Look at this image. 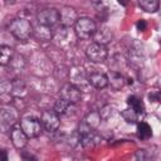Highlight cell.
<instances>
[{
    "mask_svg": "<svg viewBox=\"0 0 161 161\" xmlns=\"http://www.w3.org/2000/svg\"><path fill=\"white\" fill-rule=\"evenodd\" d=\"M8 30L15 39L21 42L28 40L30 35H33V25L28 19H24V18L14 19L9 24Z\"/></svg>",
    "mask_w": 161,
    "mask_h": 161,
    "instance_id": "6da1fadb",
    "label": "cell"
},
{
    "mask_svg": "<svg viewBox=\"0 0 161 161\" xmlns=\"http://www.w3.org/2000/svg\"><path fill=\"white\" fill-rule=\"evenodd\" d=\"M97 30V25L94 20H92L88 16H80L77 19L74 24V33L78 39L80 40H87L91 39Z\"/></svg>",
    "mask_w": 161,
    "mask_h": 161,
    "instance_id": "7a4b0ae2",
    "label": "cell"
},
{
    "mask_svg": "<svg viewBox=\"0 0 161 161\" xmlns=\"http://www.w3.org/2000/svg\"><path fill=\"white\" fill-rule=\"evenodd\" d=\"M21 131L25 133V136L28 138H36L40 136L42 133V123H40V119L35 118V117H23L20 119V123H19Z\"/></svg>",
    "mask_w": 161,
    "mask_h": 161,
    "instance_id": "3957f363",
    "label": "cell"
},
{
    "mask_svg": "<svg viewBox=\"0 0 161 161\" xmlns=\"http://www.w3.org/2000/svg\"><path fill=\"white\" fill-rule=\"evenodd\" d=\"M86 55L92 63H103L108 57V50L106 45L93 42L86 48Z\"/></svg>",
    "mask_w": 161,
    "mask_h": 161,
    "instance_id": "277c9868",
    "label": "cell"
},
{
    "mask_svg": "<svg viewBox=\"0 0 161 161\" xmlns=\"http://www.w3.org/2000/svg\"><path fill=\"white\" fill-rule=\"evenodd\" d=\"M36 19L39 25L52 28L53 25L59 23V10L55 8H45L38 13Z\"/></svg>",
    "mask_w": 161,
    "mask_h": 161,
    "instance_id": "5b68a950",
    "label": "cell"
},
{
    "mask_svg": "<svg viewBox=\"0 0 161 161\" xmlns=\"http://www.w3.org/2000/svg\"><path fill=\"white\" fill-rule=\"evenodd\" d=\"M59 94H60V99L65 101L69 104H77L82 99V91L72 83H65L60 88Z\"/></svg>",
    "mask_w": 161,
    "mask_h": 161,
    "instance_id": "8992f818",
    "label": "cell"
},
{
    "mask_svg": "<svg viewBox=\"0 0 161 161\" xmlns=\"http://www.w3.org/2000/svg\"><path fill=\"white\" fill-rule=\"evenodd\" d=\"M40 123H42V127L45 131H48L49 133L50 132H55L60 126L59 114H57L54 111L47 109L40 116Z\"/></svg>",
    "mask_w": 161,
    "mask_h": 161,
    "instance_id": "52a82bcc",
    "label": "cell"
},
{
    "mask_svg": "<svg viewBox=\"0 0 161 161\" xmlns=\"http://www.w3.org/2000/svg\"><path fill=\"white\" fill-rule=\"evenodd\" d=\"M16 125V113L10 108H0V132L8 133Z\"/></svg>",
    "mask_w": 161,
    "mask_h": 161,
    "instance_id": "ba28073f",
    "label": "cell"
},
{
    "mask_svg": "<svg viewBox=\"0 0 161 161\" xmlns=\"http://www.w3.org/2000/svg\"><path fill=\"white\" fill-rule=\"evenodd\" d=\"M77 11L73 8L65 6L59 11V21L63 28H69L70 25H74L77 21Z\"/></svg>",
    "mask_w": 161,
    "mask_h": 161,
    "instance_id": "9c48e42d",
    "label": "cell"
},
{
    "mask_svg": "<svg viewBox=\"0 0 161 161\" xmlns=\"http://www.w3.org/2000/svg\"><path fill=\"white\" fill-rule=\"evenodd\" d=\"M10 137H11V142H13V145H14V147L16 150H23L26 146V143H28V137L21 131L20 126H18V125H15L11 128Z\"/></svg>",
    "mask_w": 161,
    "mask_h": 161,
    "instance_id": "30bf717a",
    "label": "cell"
},
{
    "mask_svg": "<svg viewBox=\"0 0 161 161\" xmlns=\"http://www.w3.org/2000/svg\"><path fill=\"white\" fill-rule=\"evenodd\" d=\"M87 80L92 87H94L97 89H103L108 86V77L104 73H101V72L89 73L88 77H87Z\"/></svg>",
    "mask_w": 161,
    "mask_h": 161,
    "instance_id": "8fae6325",
    "label": "cell"
},
{
    "mask_svg": "<svg viewBox=\"0 0 161 161\" xmlns=\"http://www.w3.org/2000/svg\"><path fill=\"white\" fill-rule=\"evenodd\" d=\"M33 35L39 40V42H48L52 39L53 36V33H52V29L48 28V26H43V25H39L36 28H33Z\"/></svg>",
    "mask_w": 161,
    "mask_h": 161,
    "instance_id": "7c38bea8",
    "label": "cell"
},
{
    "mask_svg": "<svg viewBox=\"0 0 161 161\" xmlns=\"http://www.w3.org/2000/svg\"><path fill=\"white\" fill-rule=\"evenodd\" d=\"M94 43H98V44H102V45H106L111 38H112V33L108 28H101V29H97L96 33H94Z\"/></svg>",
    "mask_w": 161,
    "mask_h": 161,
    "instance_id": "4fadbf2b",
    "label": "cell"
},
{
    "mask_svg": "<svg viewBox=\"0 0 161 161\" xmlns=\"http://www.w3.org/2000/svg\"><path fill=\"white\" fill-rule=\"evenodd\" d=\"M127 104L130 106V108H132L133 111H136L140 116L145 114V106L143 102L141 101V98H138L137 96H130L127 98Z\"/></svg>",
    "mask_w": 161,
    "mask_h": 161,
    "instance_id": "5bb4252c",
    "label": "cell"
},
{
    "mask_svg": "<svg viewBox=\"0 0 161 161\" xmlns=\"http://www.w3.org/2000/svg\"><path fill=\"white\" fill-rule=\"evenodd\" d=\"M14 55V50L10 47L0 45V65H9Z\"/></svg>",
    "mask_w": 161,
    "mask_h": 161,
    "instance_id": "9a60e30c",
    "label": "cell"
},
{
    "mask_svg": "<svg viewBox=\"0 0 161 161\" xmlns=\"http://www.w3.org/2000/svg\"><path fill=\"white\" fill-rule=\"evenodd\" d=\"M137 136L141 140H148L152 136V128L146 122H138L137 123Z\"/></svg>",
    "mask_w": 161,
    "mask_h": 161,
    "instance_id": "2e32d148",
    "label": "cell"
},
{
    "mask_svg": "<svg viewBox=\"0 0 161 161\" xmlns=\"http://www.w3.org/2000/svg\"><path fill=\"white\" fill-rule=\"evenodd\" d=\"M109 83H111V86H112L113 89H121L126 84V78L121 73L113 72L111 74V78H108V84Z\"/></svg>",
    "mask_w": 161,
    "mask_h": 161,
    "instance_id": "e0dca14e",
    "label": "cell"
},
{
    "mask_svg": "<svg viewBox=\"0 0 161 161\" xmlns=\"http://www.w3.org/2000/svg\"><path fill=\"white\" fill-rule=\"evenodd\" d=\"M138 5L147 13H156L160 8V3L157 0H140Z\"/></svg>",
    "mask_w": 161,
    "mask_h": 161,
    "instance_id": "ac0fdd59",
    "label": "cell"
},
{
    "mask_svg": "<svg viewBox=\"0 0 161 161\" xmlns=\"http://www.w3.org/2000/svg\"><path fill=\"white\" fill-rule=\"evenodd\" d=\"M121 116H122V118L127 122V123H138V118H140V114L136 112V111H133L132 108H127V109H123L122 112H121Z\"/></svg>",
    "mask_w": 161,
    "mask_h": 161,
    "instance_id": "d6986e66",
    "label": "cell"
},
{
    "mask_svg": "<svg viewBox=\"0 0 161 161\" xmlns=\"http://www.w3.org/2000/svg\"><path fill=\"white\" fill-rule=\"evenodd\" d=\"M11 94L16 96V97H23L25 93H26V89H25V86L21 80L19 79H15L13 83H11Z\"/></svg>",
    "mask_w": 161,
    "mask_h": 161,
    "instance_id": "ffe728a7",
    "label": "cell"
},
{
    "mask_svg": "<svg viewBox=\"0 0 161 161\" xmlns=\"http://www.w3.org/2000/svg\"><path fill=\"white\" fill-rule=\"evenodd\" d=\"M69 107H70L69 103H67L65 101H63V99L59 98V99L55 102L53 111H54L57 114H64V113H67V111L69 109Z\"/></svg>",
    "mask_w": 161,
    "mask_h": 161,
    "instance_id": "44dd1931",
    "label": "cell"
},
{
    "mask_svg": "<svg viewBox=\"0 0 161 161\" xmlns=\"http://www.w3.org/2000/svg\"><path fill=\"white\" fill-rule=\"evenodd\" d=\"M136 158L137 161H152V155L147 150H138L136 152Z\"/></svg>",
    "mask_w": 161,
    "mask_h": 161,
    "instance_id": "7402d4cb",
    "label": "cell"
},
{
    "mask_svg": "<svg viewBox=\"0 0 161 161\" xmlns=\"http://www.w3.org/2000/svg\"><path fill=\"white\" fill-rule=\"evenodd\" d=\"M10 92H11V83L6 80H0V96Z\"/></svg>",
    "mask_w": 161,
    "mask_h": 161,
    "instance_id": "603a6c76",
    "label": "cell"
},
{
    "mask_svg": "<svg viewBox=\"0 0 161 161\" xmlns=\"http://www.w3.org/2000/svg\"><path fill=\"white\" fill-rule=\"evenodd\" d=\"M136 26H137V29H138L140 31H143V30L146 29V26H147V24H146V21H145L143 19H141V20H138V21H137V24H136Z\"/></svg>",
    "mask_w": 161,
    "mask_h": 161,
    "instance_id": "cb8c5ba5",
    "label": "cell"
},
{
    "mask_svg": "<svg viewBox=\"0 0 161 161\" xmlns=\"http://www.w3.org/2000/svg\"><path fill=\"white\" fill-rule=\"evenodd\" d=\"M0 161H8V152L0 148Z\"/></svg>",
    "mask_w": 161,
    "mask_h": 161,
    "instance_id": "d4e9b609",
    "label": "cell"
}]
</instances>
